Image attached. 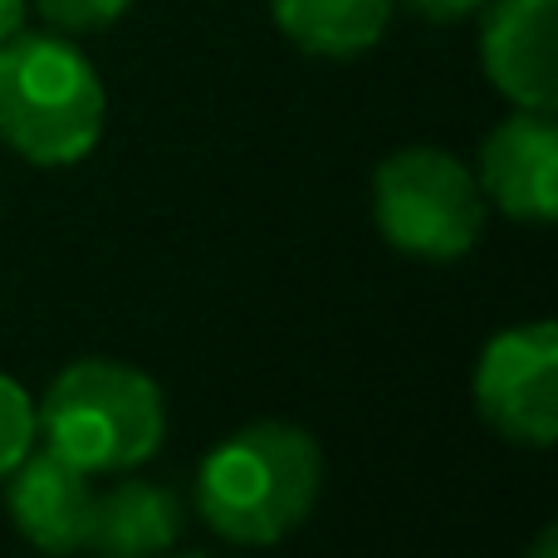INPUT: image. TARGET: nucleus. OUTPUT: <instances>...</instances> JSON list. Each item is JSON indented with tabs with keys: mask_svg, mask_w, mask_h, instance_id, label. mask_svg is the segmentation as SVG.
<instances>
[{
	"mask_svg": "<svg viewBox=\"0 0 558 558\" xmlns=\"http://www.w3.org/2000/svg\"><path fill=\"white\" fill-rule=\"evenodd\" d=\"M39 446V422H35V402L15 377L0 373V481L25 461Z\"/></svg>",
	"mask_w": 558,
	"mask_h": 558,
	"instance_id": "obj_11",
	"label": "nucleus"
},
{
	"mask_svg": "<svg viewBox=\"0 0 558 558\" xmlns=\"http://www.w3.org/2000/svg\"><path fill=\"white\" fill-rule=\"evenodd\" d=\"M524 558H558V530L554 524H544V530L534 534V544L524 549Z\"/></svg>",
	"mask_w": 558,
	"mask_h": 558,
	"instance_id": "obj_15",
	"label": "nucleus"
},
{
	"mask_svg": "<svg viewBox=\"0 0 558 558\" xmlns=\"http://www.w3.org/2000/svg\"><path fill=\"white\" fill-rule=\"evenodd\" d=\"M39 441L88 475H128L167 441V397L123 357H74L35 407Z\"/></svg>",
	"mask_w": 558,
	"mask_h": 558,
	"instance_id": "obj_3",
	"label": "nucleus"
},
{
	"mask_svg": "<svg viewBox=\"0 0 558 558\" xmlns=\"http://www.w3.org/2000/svg\"><path fill=\"white\" fill-rule=\"evenodd\" d=\"M392 0H270L279 35L314 59H357L387 35Z\"/></svg>",
	"mask_w": 558,
	"mask_h": 558,
	"instance_id": "obj_10",
	"label": "nucleus"
},
{
	"mask_svg": "<svg viewBox=\"0 0 558 558\" xmlns=\"http://www.w3.org/2000/svg\"><path fill=\"white\" fill-rule=\"evenodd\" d=\"M108 94L88 54L59 29L0 39V143L35 167H74L98 147Z\"/></svg>",
	"mask_w": 558,
	"mask_h": 558,
	"instance_id": "obj_2",
	"label": "nucleus"
},
{
	"mask_svg": "<svg viewBox=\"0 0 558 558\" xmlns=\"http://www.w3.org/2000/svg\"><path fill=\"white\" fill-rule=\"evenodd\" d=\"M25 15H29V0H0V39L20 35V29H25Z\"/></svg>",
	"mask_w": 558,
	"mask_h": 558,
	"instance_id": "obj_14",
	"label": "nucleus"
},
{
	"mask_svg": "<svg viewBox=\"0 0 558 558\" xmlns=\"http://www.w3.org/2000/svg\"><path fill=\"white\" fill-rule=\"evenodd\" d=\"M94 475L78 471L49 446H35L15 471L5 475V510L20 539L49 558H69L88 549L94 530Z\"/></svg>",
	"mask_w": 558,
	"mask_h": 558,
	"instance_id": "obj_8",
	"label": "nucleus"
},
{
	"mask_svg": "<svg viewBox=\"0 0 558 558\" xmlns=\"http://www.w3.org/2000/svg\"><path fill=\"white\" fill-rule=\"evenodd\" d=\"M481 64L514 108H558V0H490L481 20Z\"/></svg>",
	"mask_w": 558,
	"mask_h": 558,
	"instance_id": "obj_7",
	"label": "nucleus"
},
{
	"mask_svg": "<svg viewBox=\"0 0 558 558\" xmlns=\"http://www.w3.org/2000/svg\"><path fill=\"white\" fill-rule=\"evenodd\" d=\"M392 5L412 10L416 20H426V25H456V20L475 15V10L485 5V0H392Z\"/></svg>",
	"mask_w": 558,
	"mask_h": 558,
	"instance_id": "obj_13",
	"label": "nucleus"
},
{
	"mask_svg": "<svg viewBox=\"0 0 558 558\" xmlns=\"http://www.w3.org/2000/svg\"><path fill=\"white\" fill-rule=\"evenodd\" d=\"M167 558V554H162ZM177 558H206V554H177Z\"/></svg>",
	"mask_w": 558,
	"mask_h": 558,
	"instance_id": "obj_16",
	"label": "nucleus"
},
{
	"mask_svg": "<svg viewBox=\"0 0 558 558\" xmlns=\"http://www.w3.org/2000/svg\"><path fill=\"white\" fill-rule=\"evenodd\" d=\"M471 397L485 426L520 441L530 451L558 441V324L530 318V324L500 328L481 348L471 373Z\"/></svg>",
	"mask_w": 558,
	"mask_h": 558,
	"instance_id": "obj_5",
	"label": "nucleus"
},
{
	"mask_svg": "<svg viewBox=\"0 0 558 558\" xmlns=\"http://www.w3.org/2000/svg\"><path fill=\"white\" fill-rule=\"evenodd\" d=\"M182 534V500L157 481H118L94 500L88 549L98 558H162Z\"/></svg>",
	"mask_w": 558,
	"mask_h": 558,
	"instance_id": "obj_9",
	"label": "nucleus"
},
{
	"mask_svg": "<svg viewBox=\"0 0 558 558\" xmlns=\"http://www.w3.org/2000/svg\"><path fill=\"white\" fill-rule=\"evenodd\" d=\"M324 451L294 422H251L216 441L196 471V510L241 549H270L314 514Z\"/></svg>",
	"mask_w": 558,
	"mask_h": 558,
	"instance_id": "obj_1",
	"label": "nucleus"
},
{
	"mask_svg": "<svg viewBox=\"0 0 558 558\" xmlns=\"http://www.w3.org/2000/svg\"><path fill=\"white\" fill-rule=\"evenodd\" d=\"M485 216L475 172L441 147H397L373 172V221L407 260H465L485 235Z\"/></svg>",
	"mask_w": 558,
	"mask_h": 558,
	"instance_id": "obj_4",
	"label": "nucleus"
},
{
	"mask_svg": "<svg viewBox=\"0 0 558 558\" xmlns=\"http://www.w3.org/2000/svg\"><path fill=\"white\" fill-rule=\"evenodd\" d=\"M485 206L524 226H554L558 216V128L554 113L514 108L490 128L475 167Z\"/></svg>",
	"mask_w": 558,
	"mask_h": 558,
	"instance_id": "obj_6",
	"label": "nucleus"
},
{
	"mask_svg": "<svg viewBox=\"0 0 558 558\" xmlns=\"http://www.w3.org/2000/svg\"><path fill=\"white\" fill-rule=\"evenodd\" d=\"M59 35H94V29H108L128 15L133 0H29Z\"/></svg>",
	"mask_w": 558,
	"mask_h": 558,
	"instance_id": "obj_12",
	"label": "nucleus"
}]
</instances>
